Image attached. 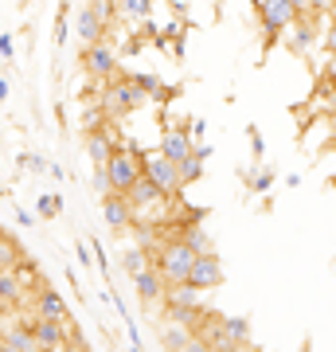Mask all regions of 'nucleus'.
Segmentation results:
<instances>
[{
	"label": "nucleus",
	"instance_id": "nucleus-1",
	"mask_svg": "<svg viewBox=\"0 0 336 352\" xmlns=\"http://www.w3.org/2000/svg\"><path fill=\"white\" fill-rule=\"evenodd\" d=\"M196 258H199V251L184 239H164L161 251L153 254V263H157V270L168 278V286H184L188 274H192V266H196Z\"/></svg>",
	"mask_w": 336,
	"mask_h": 352
},
{
	"label": "nucleus",
	"instance_id": "nucleus-2",
	"mask_svg": "<svg viewBox=\"0 0 336 352\" xmlns=\"http://www.w3.org/2000/svg\"><path fill=\"white\" fill-rule=\"evenodd\" d=\"M145 98H149V94L141 87H133L129 75H113L110 82H106V94H102V113H106L110 122H117V118H129L133 110H141Z\"/></svg>",
	"mask_w": 336,
	"mask_h": 352
},
{
	"label": "nucleus",
	"instance_id": "nucleus-3",
	"mask_svg": "<svg viewBox=\"0 0 336 352\" xmlns=\"http://www.w3.org/2000/svg\"><path fill=\"white\" fill-rule=\"evenodd\" d=\"M106 168H110L113 192H129L141 176H145V153H141L137 145H125V149H117L110 157V164H106Z\"/></svg>",
	"mask_w": 336,
	"mask_h": 352
},
{
	"label": "nucleus",
	"instance_id": "nucleus-4",
	"mask_svg": "<svg viewBox=\"0 0 336 352\" xmlns=\"http://www.w3.org/2000/svg\"><path fill=\"white\" fill-rule=\"evenodd\" d=\"M78 63H82V71H87L90 78H102V82H110V75H122V71H117V47H113L110 39L87 43L82 55H78Z\"/></svg>",
	"mask_w": 336,
	"mask_h": 352
},
{
	"label": "nucleus",
	"instance_id": "nucleus-5",
	"mask_svg": "<svg viewBox=\"0 0 336 352\" xmlns=\"http://www.w3.org/2000/svg\"><path fill=\"white\" fill-rule=\"evenodd\" d=\"M145 173L161 184L168 196H180L184 192V180H180V161H172V157H164L161 149L157 153H145Z\"/></svg>",
	"mask_w": 336,
	"mask_h": 352
},
{
	"label": "nucleus",
	"instance_id": "nucleus-6",
	"mask_svg": "<svg viewBox=\"0 0 336 352\" xmlns=\"http://www.w3.org/2000/svg\"><path fill=\"white\" fill-rule=\"evenodd\" d=\"M258 16H262V32L266 39H274L278 32H286L293 20H298V4L293 0H258Z\"/></svg>",
	"mask_w": 336,
	"mask_h": 352
},
{
	"label": "nucleus",
	"instance_id": "nucleus-7",
	"mask_svg": "<svg viewBox=\"0 0 336 352\" xmlns=\"http://www.w3.org/2000/svg\"><path fill=\"white\" fill-rule=\"evenodd\" d=\"M223 263H219V254L208 251V254H199L196 266H192V274H188V286H196V289H215V286H223Z\"/></svg>",
	"mask_w": 336,
	"mask_h": 352
},
{
	"label": "nucleus",
	"instance_id": "nucleus-8",
	"mask_svg": "<svg viewBox=\"0 0 336 352\" xmlns=\"http://www.w3.org/2000/svg\"><path fill=\"white\" fill-rule=\"evenodd\" d=\"M102 215H106L110 231H125V227L137 219V212H133V204H129L125 192H110V196H102Z\"/></svg>",
	"mask_w": 336,
	"mask_h": 352
},
{
	"label": "nucleus",
	"instance_id": "nucleus-9",
	"mask_svg": "<svg viewBox=\"0 0 336 352\" xmlns=\"http://www.w3.org/2000/svg\"><path fill=\"white\" fill-rule=\"evenodd\" d=\"M78 39H82V43H102V39H110V28H106V20L98 16L94 4H82V8H78Z\"/></svg>",
	"mask_w": 336,
	"mask_h": 352
},
{
	"label": "nucleus",
	"instance_id": "nucleus-10",
	"mask_svg": "<svg viewBox=\"0 0 336 352\" xmlns=\"http://www.w3.org/2000/svg\"><path fill=\"white\" fill-rule=\"evenodd\" d=\"M133 286H137V298L141 302H164V294H168V278L157 270V263L145 270V274L133 278Z\"/></svg>",
	"mask_w": 336,
	"mask_h": 352
},
{
	"label": "nucleus",
	"instance_id": "nucleus-11",
	"mask_svg": "<svg viewBox=\"0 0 336 352\" xmlns=\"http://www.w3.org/2000/svg\"><path fill=\"white\" fill-rule=\"evenodd\" d=\"M317 16H309V12H301L293 24H289V51H298V55H305L309 51V43L317 39Z\"/></svg>",
	"mask_w": 336,
	"mask_h": 352
},
{
	"label": "nucleus",
	"instance_id": "nucleus-12",
	"mask_svg": "<svg viewBox=\"0 0 336 352\" xmlns=\"http://www.w3.org/2000/svg\"><path fill=\"white\" fill-rule=\"evenodd\" d=\"M161 153L164 157H172V161L192 157V153H196V145H192V129H168V133L161 138Z\"/></svg>",
	"mask_w": 336,
	"mask_h": 352
},
{
	"label": "nucleus",
	"instance_id": "nucleus-13",
	"mask_svg": "<svg viewBox=\"0 0 336 352\" xmlns=\"http://www.w3.org/2000/svg\"><path fill=\"white\" fill-rule=\"evenodd\" d=\"M36 314H39V317H55V321H67V317H71V309H67V302H63V298H59L51 286H39V294H36Z\"/></svg>",
	"mask_w": 336,
	"mask_h": 352
},
{
	"label": "nucleus",
	"instance_id": "nucleus-14",
	"mask_svg": "<svg viewBox=\"0 0 336 352\" xmlns=\"http://www.w3.org/2000/svg\"><path fill=\"white\" fill-rule=\"evenodd\" d=\"M87 153H90V161H94V164H110V157L117 153V149H113L110 129H90V133H87Z\"/></svg>",
	"mask_w": 336,
	"mask_h": 352
},
{
	"label": "nucleus",
	"instance_id": "nucleus-15",
	"mask_svg": "<svg viewBox=\"0 0 336 352\" xmlns=\"http://www.w3.org/2000/svg\"><path fill=\"white\" fill-rule=\"evenodd\" d=\"M208 157H212V145H196V153L180 161V180H184V188L196 184L199 176H203V161H208Z\"/></svg>",
	"mask_w": 336,
	"mask_h": 352
},
{
	"label": "nucleus",
	"instance_id": "nucleus-16",
	"mask_svg": "<svg viewBox=\"0 0 336 352\" xmlns=\"http://www.w3.org/2000/svg\"><path fill=\"white\" fill-rule=\"evenodd\" d=\"M192 337H196V333H192L188 325H180V321H168V325L161 329V344H164L168 352H180Z\"/></svg>",
	"mask_w": 336,
	"mask_h": 352
},
{
	"label": "nucleus",
	"instance_id": "nucleus-17",
	"mask_svg": "<svg viewBox=\"0 0 336 352\" xmlns=\"http://www.w3.org/2000/svg\"><path fill=\"white\" fill-rule=\"evenodd\" d=\"M20 294H24L20 278H16L12 270H4V274H0V305H4V314H12V305H20Z\"/></svg>",
	"mask_w": 336,
	"mask_h": 352
},
{
	"label": "nucleus",
	"instance_id": "nucleus-18",
	"mask_svg": "<svg viewBox=\"0 0 336 352\" xmlns=\"http://www.w3.org/2000/svg\"><path fill=\"white\" fill-rule=\"evenodd\" d=\"M122 266H125V274L129 278H137V274H145V270L153 266V254L145 251V247H133V251L122 254Z\"/></svg>",
	"mask_w": 336,
	"mask_h": 352
},
{
	"label": "nucleus",
	"instance_id": "nucleus-19",
	"mask_svg": "<svg viewBox=\"0 0 336 352\" xmlns=\"http://www.w3.org/2000/svg\"><path fill=\"white\" fill-rule=\"evenodd\" d=\"M117 8H122V16L125 20H149V12H153V0H117Z\"/></svg>",
	"mask_w": 336,
	"mask_h": 352
},
{
	"label": "nucleus",
	"instance_id": "nucleus-20",
	"mask_svg": "<svg viewBox=\"0 0 336 352\" xmlns=\"http://www.w3.org/2000/svg\"><path fill=\"white\" fill-rule=\"evenodd\" d=\"M223 329H227V337H231V344H250V321L247 317H227Z\"/></svg>",
	"mask_w": 336,
	"mask_h": 352
},
{
	"label": "nucleus",
	"instance_id": "nucleus-21",
	"mask_svg": "<svg viewBox=\"0 0 336 352\" xmlns=\"http://www.w3.org/2000/svg\"><path fill=\"white\" fill-rule=\"evenodd\" d=\"M180 231H184L180 239H184V243H192V247H196L199 254H208V251H212V239H208V231H203L199 223H188V227H180Z\"/></svg>",
	"mask_w": 336,
	"mask_h": 352
},
{
	"label": "nucleus",
	"instance_id": "nucleus-22",
	"mask_svg": "<svg viewBox=\"0 0 336 352\" xmlns=\"http://www.w3.org/2000/svg\"><path fill=\"white\" fill-rule=\"evenodd\" d=\"M129 78H133V87H141L145 94H161V78L149 75V71H129Z\"/></svg>",
	"mask_w": 336,
	"mask_h": 352
},
{
	"label": "nucleus",
	"instance_id": "nucleus-23",
	"mask_svg": "<svg viewBox=\"0 0 336 352\" xmlns=\"http://www.w3.org/2000/svg\"><path fill=\"white\" fill-rule=\"evenodd\" d=\"M59 196H39V215H43V219H55V215H59Z\"/></svg>",
	"mask_w": 336,
	"mask_h": 352
},
{
	"label": "nucleus",
	"instance_id": "nucleus-24",
	"mask_svg": "<svg viewBox=\"0 0 336 352\" xmlns=\"http://www.w3.org/2000/svg\"><path fill=\"white\" fill-rule=\"evenodd\" d=\"M333 8H336V0H309V16H317V20H328Z\"/></svg>",
	"mask_w": 336,
	"mask_h": 352
},
{
	"label": "nucleus",
	"instance_id": "nucleus-25",
	"mask_svg": "<svg viewBox=\"0 0 336 352\" xmlns=\"http://www.w3.org/2000/svg\"><path fill=\"white\" fill-rule=\"evenodd\" d=\"M270 184H274V173H270V168H262V173H254V180H250V188H254V192H266Z\"/></svg>",
	"mask_w": 336,
	"mask_h": 352
},
{
	"label": "nucleus",
	"instance_id": "nucleus-26",
	"mask_svg": "<svg viewBox=\"0 0 336 352\" xmlns=\"http://www.w3.org/2000/svg\"><path fill=\"white\" fill-rule=\"evenodd\" d=\"M0 55H4V63H12V55H16V39H12V32H4V36H0Z\"/></svg>",
	"mask_w": 336,
	"mask_h": 352
},
{
	"label": "nucleus",
	"instance_id": "nucleus-27",
	"mask_svg": "<svg viewBox=\"0 0 336 352\" xmlns=\"http://www.w3.org/2000/svg\"><path fill=\"white\" fill-rule=\"evenodd\" d=\"M321 47L328 51V55H336V24L328 20V28H324V36H321Z\"/></svg>",
	"mask_w": 336,
	"mask_h": 352
},
{
	"label": "nucleus",
	"instance_id": "nucleus-28",
	"mask_svg": "<svg viewBox=\"0 0 336 352\" xmlns=\"http://www.w3.org/2000/svg\"><path fill=\"white\" fill-rule=\"evenodd\" d=\"M180 352H215V349L208 344V337H192V340H188V344H184Z\"/></svg>",
	"mask_w": 336,
	"mask_h": 352
},
{
	"label": "nucleus",
	"instance_id": "nucleus-29",
	"mask_svg": "<svg viewBox=\"0 0 336 352\" xmlns=\"http://www.w3.org/2000/svg\"><path fill=\"white\" fill-rule=\"evenodd\" d=\"M67 12H59V20H55V43H67Z\"/></svg>",
	"mask_w": 336,
	"mask_h": 352
},
{
	"label": "nucleus",
	"instance_id": "nucleus-30",
	"mask_svg": "<svg viewBox=\"0 0 336 352\" xmlns=\"http://www.w3.org/2000/svg\"><path fill=\"white\" fill-rule=\"evenodd\" d=\"M59 352H87V340H82V337H75V340H67V344H63Z\"/></svg>",
	"mask_w": 336,
	"mask_h": 352
},
{
	"label": "nucleus",
	"instance_id": "nucleus-31",
	"mask_svg": "<svg viewBox=\"0 0 336 352\" xmlns=\"http://www.w3.org/2000/svg\"><path fill=\"white\" fill-rule=\"evenodd\" d=\"M0 98H4V102L12 98V82H8V78H0Z\"/></svg>",
	"mask_w": 336,
	"mask_h": 352
},
{
	"label": "nucleus",
	"instance_id": "nucleus-32",
	"mask_svg": "<svg viewBox=\"0 0 336 352\" xmlns=\"http://www.w3.org/2000/svg\"><path fill=\"white\" fill-rule=\"evenodd\" d=\"M215 352H250V344H227V349H215Z\"/></svg>",
	"mask_w": 336,
	"mask_h": 352
},
{
	"label": "nucleus",
	"instance_id": "nucleus-33",
	"mask_svg": "<svg viewBox=\"0 0 336 352\" xmlns=\"http://www.w3.org/2000/svg\"><path fill=\"white\" fill-rule=\"evenodd\" d=\"M298 4V12H309V0H293Z\"/></svg>",
	"mask_w": 336,
	"mask_h": 352
},
{
	"label": "nucleus",
	"instance_id": "nucleus-34",
	"mask_svg": "<svg viewBox=\"0 0 336 352\" xmlns=\"http://www.w3.org/2000/svg\"><path fill=\"white\" fill-rule=\"evenodd\" d=\"M32 352H59V349H32Z\"/></svg>",
	"mask_w": 336,
	"mask_h": 352
},
{
	"label": "nucleus",
	"instance_id": "nucleus-35",
	"mask_svg": "<svg viewBox=\"0 0 336 352\" xmlns=\"http://www.w3.org/2000/svg\"><path fill=\"white\" fill-rule=\"evenodd\" d=\"M328 20H333V24H336V8H333V12H328Z\"/></svg>",
	"mask_w": 336,
	"mask_h": 352
},
{
	"label": "nucleus",
	"instance_id": "nucleus-36",
	"mask_svg": "<svg viewBox=\"0 0 336 352\" xmlns=\"http://www.w3.org/2000/svg\"><path fill=\"white\" fill-rule=\"evenodd\" d=\"M333 94H336V82H333Z\"/></svg>",
	"mask_w": 336,
	"mask_h": 352
}]
</instances>
